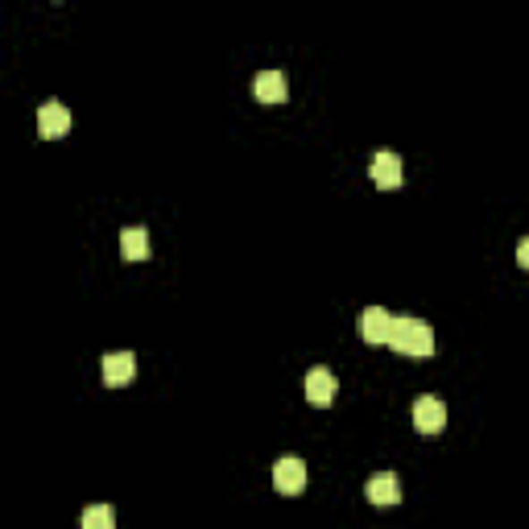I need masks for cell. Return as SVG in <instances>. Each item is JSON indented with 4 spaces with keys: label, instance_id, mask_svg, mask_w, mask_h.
<instances>
[{
    "label": "cell",
    "instance_id": "obj_11",
    "mask_svg": "<svg viewBox=\"0 0 529 529\" xmlns=\"http://www.w3.org/2000/svg\"><path fill=\"white\" fill-rule=\"evenodd\" d=\"M120 252L129 260H141V257H149V232L141 224H129L124 232H120Z\"/></svg>",
    "mask_w": 529,
    "mask_h": 529
},
{
    "label": "cell",
    "instance_id": "obj_8",
    "mask_svg": "<svg viewBox=\"0 0 529 529\" xmlns=\"http://www.w3.org/2000/svg\"><path fill=\"white\" fill-rule=\"evenodd\" d=\"M368 170H372V183H377V186H401V174H405V170H401V158L393 149H380Z\"/></svg>",
    "mask_w": 529,
    "mask_h": 529
},
{
    "label": "cell",
    "instance_id": "obj_10",
    "mask_svg": "<svg viewBox=\"0 0 529 529\" xmlns=\"http://www.w3.org/2000/svg\"><path fill=\"white\" fill-rule=\"evenodd\" d=\"M252 91H257V99H265V104H281L286 91H290V83H286L281 71H260V75L252 79Z\"/></svg>",
    "mask_w": 529,
    "mask_h": 529
},
{
    "label": "cell",
    "instance_id": "obj_3",
    "mask_svg": "<svg viewBox=\"0 0 529 529\" xmlns=\"http://www.w3.org/2000/svg\"><path fill=\"white\" fill-rule=\"evenodd\" d=\"M273 488H277V492H290V497L306 488V464L298 455H281L277 464H273Z\"/></svg>",
    "mask_w": 529,
    "mask_h": 529
},
{
    "label": "cell",
    "instance_id": "obj_13",
    "mask_svg": "<svg viewBox=\"0 0 529 529\" xmlns=\"http://www.w3.org/2000/svg\"><path fill=\"white\" fill-rule=\"evenodd\" d=\"M517 265H525V269H529V236L517 244Z\"/></svg>",
    "mask_w": 529,
    "mask_h": 529
},
{
    "label": "cell",
    "instance_id": "obj_5",
    "mask_svg": "<svg viewBox=\"0 0 529 529\" xmlns=\"http://www.w3.org/2000/svg\"><path fill=\"white\" fill-rule=\"evenodd\" d=\"M38 132L42 137H66L71 132V112H66V104H58V99H46L42 108H38Z\"/></svg>",
    "mask_w": 529,
    "mask_h": 529
},
{
    "label": "cell",
    "instance_id": "obj_4",
    "mask_svg": "<svg viewBox=\"0 0 529 529\" xmlns=\"http://www.w3.org/2000/svg\"><path fill=\"white\" fill-rule=\"evenodd\" d=\"M414 426H418L422 434H439L447 426V405L439 397H431V393L418 397L414 401Z\"/></svg>",
    "mask_w": 529,
    "mask_h": 529
},
{
    "label": "cell",
    "instance_id": "obj_9",
    "mask_svg": "<svg viewBox=\"0 0 529 529\" xmlns=\"http://www.w3.org/2000/svg\"><path fill=\"white\" fill-rule=\"evenodd\" d=\"M368 500L372 505H397L401 500V480L393 472H377L368 480Z\"/></svg>",
    "mask_w": 529,
    "mask_h": 529
},
{
    "label": "cell",
    "instance_id": "obj_6",
    "mask_svg": "<svg viewBox=\"0 0 529 529\" xmlns=\"http://www.w3.org/2000/svg\"><path fill=\"white\" fill-rule=\"evenodd\" d=\"M335 393H339V380H335L331 368H311V372H306V397H311L314 405H331Z\"/></svg>",
    "mask_w": 529,
    "mask_h": 529
},
{
    "label": "cell",
    "instance_id": "obj_12",
    "mask_svg": "<svg viewBox=\"0 0 529 529\" xmlns=\"http://www.w3.org/2000/svg\"><path fill=\"white\" fill-rule=\"evenodd\" d=\"M83 529H116V513H112V505H91L87 508Z\"/></svg>",
    "mask_w": 529,
    "mask_h": 529
},
{
    "label": "cell",
    "instance_id": "obj_7",
    "mask_svg": "<svg viewBox=\"0 0 529 529\" xmlns=\"http://www.w3.org/2000/svg\"><path fill=\"white\" fill-rule=\"evenodd\" d=\"M137 372V356L132 352H108L104 356V385H129Z\"/></svg>",
    "mask_w": 529,
    "mask_h": 529
},
{
    "label": "cell",
    "instance_id": "obj_1",
    "mask_svg": "<svg viewBox=\"0 0 529 529\" xmlns=\"http://www.w3.org/2000/svg\"><path fill=\"white\" fill-rule=\"evenodd\" d=\"M389 344L397 347V352H405V356H431L434 331H431V323H422V319H414V314H397V319H393Z\"/></svg>",
    "mask_w": 529,
    "mask_h": 529
},
{
    "label": "cell",
    "instance_id": "obj_2",
    "mask_svg": "<svg viewBox=\"0 0 529 529\" xmlns=\"http://www.w3.org/2000/svg\"><path fill=\"white\" fill-rule=\"evenodd\" d=\"M356 331H360V339H364V344H389L393 314L385 311V306H368V311H360Z\"/></svg>",
    "mask_w": 529,
    "mask_h": 529
}]
</instances>
